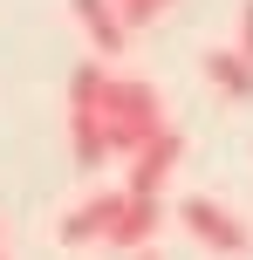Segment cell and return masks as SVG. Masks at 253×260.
<instances>
[{
    "mask_svg": "<svg viewBox=\"0 0 253 260\" xmlns=\"http://www.w3.org/2000/svg\"><path fill=\"white\" fill-rule=\"evenodd\" d=\"M178 226H185L205 253H219V260H246V253H253L246 219H233L219 199H178Z\"/></svg>",
    "mask_w": 253,
    "mask_h": 260,
    "instance_id": "obj_3",
    "label": "cell"
},
{
    "mask_svg": "<svg viewBox=\"0 0 253 260\" xmlns=\"http://www.w3.org/2000/svg\"><path fill=\"white\" fill-rule=\"evenodd\" d=\"M117 212H123V185H117V192H96V199H82V206L62 219V247H96V240H110Z\"/></svg>",
    "mask_w": 253,
    "mask_h": 260,
    "instance_id": "obj_6",
    "label": "cell"
},
{
    "mask_svg": "<svg viewBox=\"0 0 253 260\" xmlns=\"http://www.w3.org/2000/svg\"><path fill=\"white\" fill-rule=\"evenodd\" d=\"M103 82H110V62H82L76 76H68V144H76V165H82V171H103V165H110Z\"/></svg>",
    "mask_w": 253,
    "mask_h": 260,
    "instance_id": "obj_2",
    "label": "cell"
},
{
    "mask_svg": "<svg viewBox=\"0 0 253 260\" xmlns=\"http://www.w3.org/2000/svg\"><path fill=\"white\" fill-rule=\"evenodd\" d=\"M240 48L253 55V0H246V7H240Z\"/></svg>",
    "mask_w": 253,
    "mask_h": 260,
    "instance_id": "obj_10",
    "label": "cell"
},
{
    "mask_svg": "<svg viewBox=\"0 0 253 260\" xmlns=\"http://www.w3.org/2000/svg\"><path fill=\"white\" fill-rule=\"evenodd\" d=\"M103 130H110V157H130L137 144H151L164 130V96L137 76H110L103 82Z\"/></svg>",
    "mask_w": 253,
    "mask_h": 260,
    "instance_id": "obj_1",
    "label": "cell"
},
{
    "mask_svg": "<svg viewBox=\"0 0 253 260\" xmlns=\"http://www.w3.org/2000/svg\"><path fill=\"white\" fill-rule=\"evenodd\" d=\"M205 82L233 103H253V55L246 48H212L205 55Z\"/></svg>",
    "mask_w": 253,
    "mask_h": 260,
    "instance_id": "obj_8",
    "label": "cell"
},
{
    "mask_svg": "<svg viewBox=\"0 0 253 260\" xmlns=\"http://www.w3.org/2000/svg\"><path fill=\"white\" fill-rule=\"evenodd\" d=\"M0 260H7V247H0Z\"/></svg>",
    "mask_w": 253,
    "mask_h": 260,
    "instance_id": "obj_11",
    "label": "cell"
},
{
    "mask_svg": "<svg viewBox=\"0 0 253 260\" xmlns=\"http://www.w3.org/2000/svg\"><path fill=\"white\" fill-rule=\"evenodd\" d=\"M137 260H151V253H137Z\"/></svg>",
    "mask_w": 253,
    "mask_h": 260,
    "instance_id": "obj_12",
    "label": "cell"
},
{
    "mask_svg": "<svg viewBox=\"0 0 253 260\" xmlns=\"http://www.w3.org/2000/svg\"><path fill=\"white\" fill-rule=\"evenodd\" d=\"M171 7H178V0H117V14H123L130 27H151V21H164Z\"/></svg>",
    "mask_w": 253,
    "mask_h": 260,
    "instance_id": "obj_9",
    "label": "cell"
},
{
    "mask_svg": "<svg viewBox=\"0 0 253 260\" xmlns=\"http://www.w3.org/2000/svg\"><path fill=\"white\" fill-rule=\"evenodd\" d=\"M82 21V35H89L96 55H123V41H130V21L117 14V0H68Z\"/></svg>",
    "mask_w": 253,
    "mask_h": 260,
    "instance_id": "obj_7",
    "label": "cell"
},
{
    "mask_svg": "<svg viewBox=\"0 0 253 260\" xmlns=\"http://www.w3.org/2000/svg\"><path fill=\"white\" fill-rule=\"evenodd\" d=\"M158 226H164V199H158V192H130V185H123V212H117V226H110V240H103V247L144 253Z\"/></svg>",
    "mask_w": 253,
    "mask_h": 260,
    "instance_id": "obj_5",
    "label": "cell"
},
{
    "mask_svg": "<svg viewBox=\"0 0 253 260\" xmlns=\"http://www.w3.org/2000/svg\"><path fill=\"white\" fill-rule=\"evenodd\" d=\"M178 157H185V137L164 123L151 144H137V151H130V178H123V185H130V192H158V199H164V185H171Z\"/></svg>",
    "mask_w": 253,
    "mask_h": 260,
    "instance_id": "obj_4",
    "label": "cell"
}]
</instances>
